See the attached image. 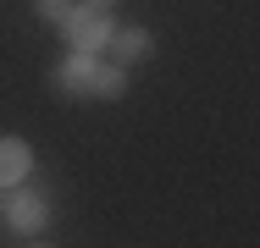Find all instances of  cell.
<instances>
[{"label":"cell","mask_w":260,"mask_h":248,"mask_svg":"<svg viewBox=\"0 0 260 248\" xmlns=\"http://www.w3.org/2000/svg\"><path fill=\"white\" fill-rule=\"evenodd\" d=\"M55 33L67 39V50H89V55H105L111 33H116V22H111V11H100V6H83V0H72V11L55 22Z\"/></svg>","instance_id":"6da1fadb"},{"label":"cell","mask_w":260,"mask_h":248,"mask_svg":"<svg viewBox=\"0 0 260 248\" xmlns=\"http://www.w3.org/2000/svg\"><path fill=\"white\" fill-rule=\"evenodd\" d=\"M83 6H100V11H111V6H116V0H83Z\"/></svg>","instance_id":"ba28073f"},{"label":"cell","mask_w":260,"mask_h":248,"mask_svg":"<svg viewBox=\"0 0 260 248\" xmlns=\"http://www.w3.org/2000/svg\"><path fill=\"white\" fill-rule=\"evenodd\" d=\"M127 94V66H116L111 55L94 61V72H89V99H122Z\"/></svg>","instance_id":"8992f818"},{"label":"cell","mask_w":260,"mask_h":248,"mask_svg":"<svg viewBox=\"0 0 260 248\" xmlns=\"http://www.w3.org/2000/svg\"><path fill=\"white\" fill-rule=\"evenodd\" d=\"M28 177H34V149H28V138L0 133V193L17 188V182H28Z\"/></svg>","instance_id":"277c9868"},{"label":"cell","mask_w":260,"mask_h":248,"mask_svg":"<svg viewBox=\"0 0 260 248\" xmlns=\"http://www.w3.org/2000/svg\"><path fill=\"white\" fill-rule=\"evenodd\" d=\"M105 55H111L116 66L133 72V66H144V61L155 55V33H150V28H116L111 45H105Z\"/></svg>","instance_id":"3957f363"},{"label":"cell","mask_w":260,"mask_h":248,"mask_svg":"<svg viewBox=\"0 0 260 248\" xmlns=\"http://www.w3.org/2000/svg\"><path fill=\"white\" fill-rule=\"evenodd\" d=\"M22 243H50L45 232H50V198L45 193H34V188H6V215H0Z\"/></svg>","instance_id":"7a4b0ae2"},{"label":"cell","mask_w":260,"mask_h":248,"mask_svg":"<svg viewBox=\"0 0 260 248\" xmlns=\"http://www.w3.org/2000/svg\"><path fill=\"white\" fill-rule=\"evenodd\" d=\"M94 61H100V55H89V50H67V61L50 72V83L61 94H72V99H89V72H94Z\"/></svg>","instance_id":"5b68a950"},{"label":"cell","mask_w":260,"mask_h":248,"mask_svg":"<svg viewBox=\"0 0 260 248\" xmlns=\"http://www.w3.org/2000/svg\"><path fill=\"white\" fill-rule=\"evenodd\" d=\"M67 11H72V0H34V17H39L45 28H55V22H61Z\"/></svg>","instance_id":"52a82bcc"}]
</instances>
